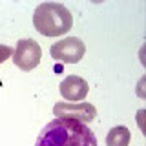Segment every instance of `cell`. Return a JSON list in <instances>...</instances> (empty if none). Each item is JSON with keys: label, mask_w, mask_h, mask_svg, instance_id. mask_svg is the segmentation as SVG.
Segmentation results:
<instances>
[{"label": "cell", "mask_w": 146, "mask_h": 146, "mask_svg": "<svg viewBox=\"0 0 146 146\" xmlns=\"http://www.w3.org/2000/svg\"><path fill=\"white\" fill-rule=\"evenodd\" d=\"M35 146H97V137L88 124L53 119L42 128Z\"/></svg>", "instance_id": "6da1fadb"}, {"label": "cell", "mask_w": 146, "mask_h": 146, "mask_svg": "<svg viewBox=\"0 0 146 146\" xmlns=\"http://www.w3.org/2000/svg\"><path fill=\"white\" fill-rule=\"evenodd\" d=\"M33 26L44 36H60L71 29L73 17L64 4L44 2L33 13Z\"/></svg>", "instance_id": "7a4b0ae2"}, {"label": "cell", "mask_w": 146, "mask_h": 146, "mask_svg": "<svg viewBox=\"0 0 146 146\" xmlns=\"http://www.w3.org/2000/svg\"><path fill=\"white\" fill-rule=\"evenodd\" d=\"M13 62L18 70L22 71H31L40 64L42 58V49L36 40L33 38H22L18 40L15 49H13Z\"/></svg>", "instance_id": "3957f363"}, {"label": "cell", "mask_w": 146, "mask_h": 146, "mask_svg": "<svg viewBox=\"0 0 146 146\" xmlns=\"http://www.w3.org/2000/svg\"><path fill=\"white\" fill-rule=\"evenodd\" d=\"M49 53H51V57L58 62L77 64L84 57L86 46L80 38H77V36H68V38H62V40H58V42L51 44Z\"/></svg>", "instance_id": "277c9868"}, {"label": "cell", "mask_w": 146, "mask_h": 146, "mask_svg": "<svg viewBox=\"0 0 146 146\" xmlns=\"http://www.w3.org/2000/svg\"><path fill=\"white\" fill-rule=\"evenodd\" d=\"M53 115L57 119H68L86 124L97 117V110L90 102H57L53 106Z\"/></svg>", "instance_id": "5b68a950"}, {"label": "cell", "mask_w": 146, "mask_h": 146, "mask_svg": "<svg viewBox=\"0 0 146 146\" xmlns=\"http://www.w3.org/2000/svg\"><path fill=\"white\" fill-rule=\"evenodd\" d=\"M90 91V86L82 77L79 75H68L66 79L60 82V95L66 100H71V102H80V100L86 99Z\"/></svg>", "instance_id": "8992f818"}, {"label": "cell", "mask_w": 146, "mask_h": 146, "mask_svg": "<svg viewBox=\"0 0 146 146\" xmlns=\"http://www.w3.org/2000/svg\"><path fill=\"white\" fill-rule=\"evenodd\" d=\"M131 133L126 126H113L108 131L106 146H130Z\"/></svg>", "instance_id": "52a82bcc"}, {"label": "cell", "mask_w": 146, "mask_h": 146, "mask_svg": "<svg viewBox=\"0 0 146 146\" xmlns=\"http://www.w3.org/2000/svg\"><path fill=\"white\" fill-rule=\"evenodd\" d=\"M13 57V48L11 46H6V44H0V64L6 62L7 58Z\"/></svg>", "instance_id": "ba28073f"}]
</instances>
